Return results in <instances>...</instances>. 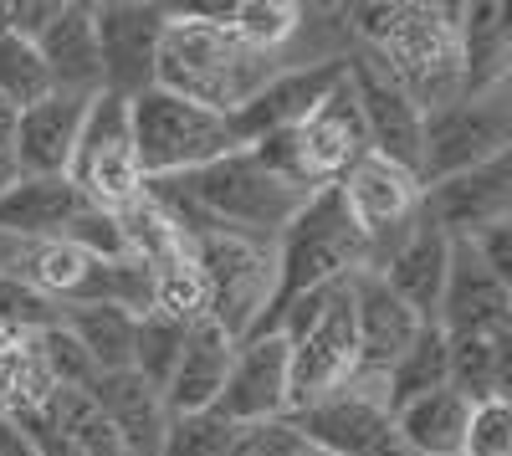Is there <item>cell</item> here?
<instances>
[{
    "mask_svg": "<svg viewBox=\"0 0 512 456\" xmlns=\"http://www.w3.org/2000/svg\"><path fill=\"white\" fill-rule=\"evenodd\" d=\"M98 211L67 175H16L0 190V236L6 241H67V231Z\"/></svg>",
    "mask_w": 512,
    "mask_h": 456,
    "instance_id": "d6986e66",
    "label": "cell"
},
{
    "mask_svg": "<svg viewBox=\"0 0 512 456\" xmlns=\"http://www.w3.org/2000/svg\"><path fill=\"white\" fill-rule=\"evenodd\" d=\"M180 344H185V323L180 318H164V313H144L139 328H134V375L149 380L159 395L175 375V359H180Z\"/></svg>",
    "mask_w": 512,
    "mask_h": 456,
    "instance_id": "d6a6232c",
    "label": "cell"
},
{
    "mask_svg": "<svg viewBox=\"0 0 512 456\" xmlns=\"http://www.w3.org/2000/svg\"><path fill=\"white\" fill-rule=\"evenodd\" d=\"M420 205L451 241H472L487 226L512 221V149L477 164V170L441 180V185H425Z\"/></svg>",
    "mask_w": 512,
    "mask_h": 456,
    "instance_id": "e0dca14e",
    "label": "cell"
},
{
    "mask_svg": "<svg viewBox=\"0 0 512 456\" xmlns=\"http://www.w3.org/2000/svg\"><path fill=\"white\" fill-rule=\"evenodd\" d=\"M349 93L359 103V123H364V139L369 154L390 159L395 170L420 180V108L390 82L374 57L349 52Z\"/></svg>",
    "mask_w": 512,
    "mask_h": 456,
    "instance_id": "5bb4252c",
    "label": "cell"
},
{
    "mask_svg": "<svg viewBox=\"0 0 512 456\" xmlns=\"http://www.w3.org/2000/svg\"><path fill=\"white\" fill-rule=\"evenodd\" d=\"M226 16L231 6H216V0L169 6V26L154 57V88L231 118L277 72V57L246 47Z\"/></svg>",
    "mask_w": 512,
    "mask_h": 456,
    "instance_id": "7a4b0ae2",
    "label": "cell"
},
{
    "mask_svg": "<svg viewBox=\"0 0 512 456\" xmlns=\"http://www.w3.org/2000/svg\"><path fill=\"white\" fill-rule=\"evenodd\" d=\"M31 47L52 77V93H103V67H98V41H93V6L82 0H57L52 21L31 36Z\"/></svg>",
    "mask_w": 512,
    "mask_h": 456,
    "instance_id": "44dd1931",
    "label": "cell"
},
{
    "mask_svg": "<svg viewBox=\"0 0 512 456\" xmlns=\"http://www.w3.org/2000/svg\"><path fill=\"white\" fill-rule=\"evenodd\" d=\"M16 118H21V108H11L6 98H0V154H11V139H16Z\"/></svg>",
    "mask_w": 512,
    "mask_h": 456,
    "instance_id": "ab89813d",
    "label": "cell"
},
{
    "mask_svg": "<svg viewBox=\"0 0 512 456\" xmlns=\"http://www.w3.org/2000/svg\"><path fill=\"white\" fill-rule=\"evenodd\" d=\"M446 385V334L436 323H420V334L410 339V349L384 369V410H405L410 400L431 395Z\"/></svg>",
    "mask_w": 512,
    "mask_h": 456,
    "instance_id": "f546056e",
    "label": "cell"
},
{
    "mask_svg": "<svg viewBox=\"0 0 512 456\" xmlns=\"http://www.w3.org/2000/svg\"><path fill=\"white\" fill-rule=\"evenodd\" d=\"M297 456H328V451H318V446H308V441H303V451H297Z\"/></svg>",
    "mask_w": 512,
    "mask_h": 456,
    "instance_id": "b9f144b4",
    "label": "cell"
},
{
    "mask_svg": "<svg viewBox=\"0 0 512 456\" xmlns=\"http://www.w3.org/2000/svg\"><path fill=\"white\" fill-rule=\"evenodd\" d=\"M512 380V328L507 334H466L446 339V385L472 405L507 395Z\"/></svg>",
    "mask_w": 512,
    "mask_h": 456,
    "instance_id": "4316f807",
    "label": "cell"
},
{
    "mask_svg": "<svg viewBox=\"0 0 512 456\" xmlns=\"http://www.w3.org/2000/svg\"><path fill=\"white\" fill-rule=\"evenodd\" d=\"M349 77V52L344 57H318V62H303V67H277L262 88H256L236 113H231V134L241 149H251L256 139L267 134H282V129H297L338 82Z\"/></svg>",
    "mask_w": 512,
    "mask_h": 456,
    "instance_id": "4fadbf2b",
    "label": "cell"
},
{
    "mask_svg": "<svg viewBox=\"0 0 512 456\" xmlns=\"http://www.w3.org/2000/svg\"><path fill=\"white\" fill-rule=\"evenodd\" d=\"M185 241L205 287V318L221 323L241 344L272 298V246L246 241V236H221V231L185 236Z\"/></svg>",
    "mask_w": 512,
    "mask_h": 456,
    "instance_id": "ba28073f",
    "label": "cell"
},
{
    "mask_svg": "<svg viewBox=\"0 0 512 456\" xmlns=\"http://www.w3.org/2000/svg\"><path fill=\"white\" fill-rule=\"evenodd\" d=\"M52 375L36 354V334H21V328H0V416H21V410H36L52 400Z\"/></svg>",
    "mask_w": 512,
    "mask_h": 456,
    "instance_id": "f1b7e54d",
    "label": "cell"
},
{
    "mask_svg": "<svg viewBox=\"0 0 512 456\" xmlns=\"http://www.w3.org/2000/svg\"><path fill=\"white\" fill-rule=\"evenodd\" d=\"M456 47H461V98H487L507 88V62H512V21L507 6H461L456 21Z\"/></svg>",
    "mask_w": 512,
    "mask_h": 456,
    "instance_id": "d4e9b609",
    "label": "cell"
},
{
    "mask_svg": "<svg viewBox=\"0 0 512 456\" xmlns=\"http://www.w3.org/2000/svg\"><path fill=\"white\" fill-rule=\"evenodd\" d=\"M349 303H354V344H359L354 375L384 380V369H390L410 349V339L420 334V318L410 313V303H400L390 293V282L369 267H359L349 277Z\"/></svg>",
    "mask_w": 512,
    "mask_h": 456,
    "instance_id": "ac0fdd59",
    "label": "cell"
},
{
    "mask_svg": "<svg viewBox=\"0 0 512 456\" xmlns=\"http://www.w3.org/2000/svg\"><path fill=\"white\" fill-rule=\"evenodd\" d=\"M226 21H231V31L246 41V47L282 57L287 41L308 26V11L292 6V0H236Z\"/></svg>",
    "mask_w": 512,
    "mask_h": 456,
    "instance_id": "4dcf8cb0",
    "label": "cell"
},
{
    "mask_svg": "<svg viewBox=\"0 0 512 456\" xmlns=\"http://www.w3.org/2000/svg\"><path fill=\"white\" fill-rule=\"evenodd\" d=\"M144 195L185 236L221 231V236H246L262 246H272L277 231L308 200V190H292L287 180L262 170L251 149H236V154L200 164V170L175 175V180H144Z\"/></svg>",
    "mask_w": 512,
    "mask_h": 456,
    "instance_id": "6da1fadb",
    "label": "cell"
},
{
    "mask_svg": "<svg viewBox=\"0 0 512 456\" xmlns=\"http://www.w3.org/2000/svg\"><path fill=\"white\" fill-rule=\"evenodd\" d=\"M36 354H41V364H47V375H52V385H57V390H93L98 364H93L88 354H82V344L67 334L62 323L36 328Z\"/></svg>",
    "mask_w": 512,
    "mask_h": 456,
    "instance_id": "d590c367",
    "label": "cell"
},
{
    "mask_svg": "<svg viewBox=\"0 0 512 456\" xmlns=\"http://www.w3.org/2000/svg\"><path fill=\"white\" fill-rule=\"evenodd\" d=\"M512 149V103L507 88L487 98H451L420 113V190L441 185L461 170L497 159Z\"/></svg>",
    "mask_w": 512,
    "mask_h": 456,
    "instance_id": "52a82bcc",
    "label": "cell"
},
{
    "mask_svg": "<svg viewBox=\"0 0 512 456\" xmlns=\"http://www.w3.org/2000/svg\"><path fill=\"white\" fill-rule=\"evenodd\" d=\"M466 421H472V400L456 395L451 385L395 410V431L410 446V456H461Z\"/></svg>",
    "mask_w": 512,
    "mask_h": 456,
    "instance_id": "484cf974",
    "label": "cell"
},
{
    "mask_svg": "<svg viewBox=\"0 0 512 456\" xmlns=\"http://www.w3.org/2000/svg\"><path fill=\"white\" fill-rule=\"evenodd\" d=\"M128 134H134V159L144 180H175L241 149L226 113L185 103L164 88H149L128 103Z\"/></svg>",
    "mask_w": 512,
    "mask_h": 456,
    "instance_id": "8992f818",
    "label": "cell"
},
{
    "mask_svg": "<svg viewBox=\"0 0 512 456\" xmlns=\"http://www.w3.org/2000/svg\"><path fill=\"white\" fill-rule=\"evenodd\" d=\"M6 185H16V164H11V154H0V190Z\"/></svg>",
    "mask_w": 512,
    "mask_h": 456,
    "instance_id": "60d3db41",
    "label": "cell"
},
{
    "mask_svg": "<svg viewBox=\"0 0 512 456\" xmlns=\"http://www.w3.org/2000/svg\"><path fill=\"white\" fill-rule=\"evenodd\" d=\"M88 108L93 98H82V93H47L41 103L21 108L16 139H11L16 175H67Z\"/></svg>",
    "mask_w": 512,
    "mask_h": 456,
    "instance_id": "ffe728a7",
    "label": "cell"
},
{
    "mask_svg": "<svg viewBox=\"0 0 512 456\" xmlns=\"http://www.w3.org/2000/svg\"><path fill=\"white\" fill-rule=\"evenodd\" d=\"M472 246H477V257L502 277V282H512V221H502V226H487L482 236H472Z\"/></svg>",
    "mask_w": 512,
    "mask_h": 456,
    "instance_id": "74e56055",
    "label": "cell"
},
{
    "mask_svg": "<svg viewBox=\"0 0 512 456\" xmlns=\"http://www.w3.org/2000/svg\"><path fill=\"white\" fill-rule=\"evenodd\" d=\"M420 180L395 170L390 159H379V154H364L354 159L344 180H338V200H344V211L364 241V252H369V272H379V262L395 252V246L405 241V231L415 226L420 216Z\"/></svg>",
    "mask_w": 512,
    "mask_h": 456,
    "instance_id": "8fae6325",
    "label": "cell"
},
{
    "mask_svg": "<svg viewBox=\"0 0 512 456\" xmlns=\"http://www.w3.org/2000/svg\"><path fill=\"white\" fill-rule=\"evenodd\" d=\"M461 456H512V405H507V395L472 405Z\"/></svg>",
    "mask_w": 512,
    "mask_h": 456,
    "instance_id": "8d00e7d4",
    "label": "cell"
},
{
    "mask_svg": "<svg viewBox=\"0 0 512 456\" xmlns=\"http://www.w3.org/2000/svg\"><path fill=\"white\" fill-rule=\"evenodd\" d=\"M436 328L446 339L466 334H507L512 328V282H502L472 241H451L446 287L436 303Z\"/></svg>",
    "mask_w": 512,
    "mask_h": 456,
    "instance_id": "2e32d148",
    "label": "cell"
},
{
    "mask_svg": "<svg viewBox=\"0 0 512 456\" xmlns=\"http://www.w3.org/2000/svg\"><path fill=\"white\" fill-rule=\"evenodd\" d=\"M67 180L77 185V195L98 205V211L118 216L144 195V175L134 159V134H128V103L98 93L88 118H82V134L67 164Z\"/></svg>",
    "mask_w": 512,
    "mask_h": 456,
    "instance_id": "30bf717a",
    "label": "cell"
},
{
    "mask_svg": "<svg viewBox=\"0 0 512 456\" xmlns=\"http://www.w3.org/2000/svg\"><path fill=\"white\" fill-rule=\"evenodd\" d=\"M369 267V252L364 241L344 211V200H338V185H323L303 200V211H297L282 231H277V252H272V298L262 308V318L251 323L246 339H262L277 328V318L287 313V303H297L303 293L313 287H328L338 277H349ZM241 339V344H246Z\"/></svg>",
    "mask_w": 512,
    "mask_h": 456,
    "instance_id": "277c9868",
    "label": "cell"
},
{
    "mask_svg": "<svg viewBox=\"0 0 512 456\" xmlns=\"http://www.w3.org/2000/svg\"><path fill=\"white\" fill-rule=\"evenodd\" d=\"M169 26V6H144V0H103L93 6V41L103 67V93L134 103L154 88V57L159 36Z\"/></svg>",
    "mask_w": 512,
    "mask_h": 456,
    "instance_id": "7c38bea8",
    "label": "cell"
},
{
    "mask_svg": "<svg viewBox=\"0 0 512 456\" xmlns=\"http://www.w3.org/2000/svg\"><path fill=\"white\" fill-rule=\"evenodd\" d=\"M236 339L226 334L221 323H210L205 313L195 323H185V344L175 359V375L164 385V410L169 416H200V410L216 405L221 385H226V369H231Z\"/></svg>",
    "mask_w": 512,
    "mask_h": 456,
    "instance_id": "603a6c76",
    "label": "cell"
},
{
    "mask_svg": "<svg viewBox=\"0 0 512 456\" xmlns=\"http://www.w3.org/2000/svg\"><path fill=\"white\" fill-rule=\"evenodd\" d=\"M287 426L328 456H410V446L395 431V416L384 410V380H364V375H354L344 390H333L303 410H292Z\"/></svg>",
    "mask_w": 512,
    "mask_h": 456,
    "instance_id": "9c48e42d",
    "label": "cell"
},
{
    "mask_svg": "<svg viewBox=\"0 0 512 456\" xmlns=\"http://www.w3.org/2000/svg\"><path fill=\"white\" fill-rule=\"evenodd\" d=\"M221 421L231 426H262V421H282L292 410V385H287V339L282 334H262L246 339L231 354L226 385L216 395Z\"/></svg>",
    "mask_w": 512,
    "mask_h": 456,
    "instance_id": "9a60e30c",
    "label": "cell"
},
{
    "mask_svg": "<svg viewBox=\"0 0 512 456\" xmlns=\"http://www.w3.org/2000/svg\"><path fill=\"white\" fill-rule=\"evenodd\" d=\"M0 456H36V451L21 441V431H16L11 421H0Z\"/></svg>",
    "mask_w": 512,
    "mask_h": 456,
    "instance_id": "f35d334b",
    "label": "cell"
},
{
    "mask_svg": "<svg viewBox=\"0 0 512 456\" xmlns=\"http://www.w3.org/2000/svg\"><path fill=\"white\" fill-rule=\"evenodd\" d=\"M52 416L62 421L67 441L77 446V456H123L113 426L103 421V410L88 390H52Z\"/></svg>",
    "mask_w": 512,
    "mask_h": 456,
    "instance_id": "1f68e13d",
    "label": "cell"
},
{
    "mask_svg": "<svg viewBox=\"0 0 512 456\" xmlns=\"http://www.w3.org/2000/svg\"><path fill=\"white\" fill-rule=\"evenodd\" d=\"M456 21L461 6H349V31L364 41V57L390 72L420 113L461 98Z\"/></svg>",
    "mask_w": 512,
    "mask_h": 456,
    "instance_id": "3957f363",
    "label": "cell"
},
{
    "mask_svg": "<svg viewBox=\"0 0 512 456\" xmlns=\"http://www.w3.org/2000/svg\"><path fill=\"white\" fill-rule=\"evenodd\" d=\"M236 436H241V426L221 421L216 410H200V416H169L159 456H236Z\"/></svg>",
    "mask_w": 512,
    "mask_h": 456,
    "instance_id": "e575fe53",
    "label": "cell"
},
{
    "mask_svg": "<svg viewBox=\"0 0 512 456\" xmlns=\"http://www.w3.org/2000/svg\"><path fill=\"white\" fill-rule=\"evenodd\" d=\"M103 410V421L113 426L123 456H159L164 446V431H169V410H164V395L139 380L134 369H113V375H98L93 390H88Z\"/></svg>",
    "mask_w": 512,
    "mask_h": 456,
    "instance_id": "cb8c5ba5",
    "label": "cell"
},
{
    "mask_svg": "<svg viewBox=\"0 0 512 456\" xmlns=\"http://www.w3.org/2000/svg\"><path fill=\"white\" fill-rule=\"evenodd\" d=\"M57 323L98 364V375L134 369V328H139L134 313H123L113 303H67V308H57Z\"/></svg>",
    "mask_w": 512,
    "mask_h": 456,
    "instance_id": "83f0119b",
    "label": "cell"
},
{
    "mask_svg": "<svg viewBox=\"0 0 512 456\" xmlns=\"http://www.w3.org/2000/svg\"><path fill=\"white\" fill-rule=\"evenodd\" d=\"M354 277V272H349ZM349 277L328 287H313L287 313L277 318L272 334L287 339V385H292V410H303L333 390H344L359 369V344H354V303H349ZM287 410V416H292Z\"/></svg>",
    "mask_w": 512,
    "mask_h": 456,
    "instance_id": "5b68a950",
    "label": "cell"
},
{
    "mask_svg": "<svg viewBox=\"0 0 512 456\" xmlns=\"http://www.w3.org/2000/svg\"><path fill=\"white\" fill-rule=\"evenodd\" d=\"M446 262H451V236L425 216V205H420V216L405 231V241L379 262V277L390 282V293L400 303H410V313L420 323H436V303H441V287H446Z\"/></svg>",
    "mask_w": 512,
    "mask_h": 456,
    "instance_id": "7402d4cb",
    "label": "cell"
},
{
    "mask_svg": "<svg viewBox=\"0 0 512 456\" xmlns=\"http://www.w3.org/2000/svg\"><path fill=\"white\" fill-rule=\"evenodd\" d=\"M47 93H52V77H47V67H41L36 47L26 36L6 31L0 36V98H6L11 108H31Z\"/></svg>",
    "mask_w": 512,
    "mask_h": 456,
    "instance_id": "836d02e7",
    "label": "cell"
}]
</instances>
